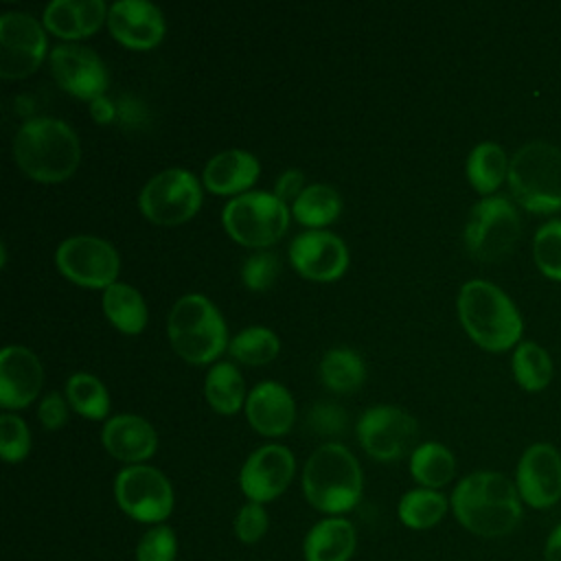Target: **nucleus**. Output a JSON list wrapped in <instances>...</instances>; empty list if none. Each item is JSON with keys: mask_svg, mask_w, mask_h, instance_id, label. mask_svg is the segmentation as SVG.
<instances>
[{"mask_svg": "<svg viewBox=\"0 0 561 561\" xmlns=\"http://www.w3.org/2000/svg\"><path fill=\"white\" fill-rule=\"evenodd\" d=\"M13 160L22 173L42 184L75 175L81 160L77 131L61 118L33 116L13 136Z\"/></svg>", "mask_w": 561, "mask_h": 561, "instance_id": "nucleus-1", "label": "nucleus"}, {"mask_svg": "<svg viewBox=\"0 0 561 561\" xmlns=\"http://www.w3.org/2000/svg\"><path fill=\"white\" fill-rule=\"evenodd\" d=\"M517 484L497 471H476L462 478L451 493L456 519L478 537H504L522 517Z\"/></svg>", "mask_w": 561, "mask_h": 561, "instance_id": "nucleus-2", "label": "nucleus"}, {"mask_svg": "<svg viewBox=\"0 0 561 561\" xmlns=\"http://www.w3.org/2000/svg\"><path fill=\"white\" fill-rule=\"evenodd\" d=\"M458 320L465 333L484 351L502 353L519 344L522 316L515 302L497 285L473 278L467 280L456 300Z\"/></svg>", "mask_w": 561, "mask_h": 561, "instance_id": "nucleus-3", "label": "nucleus"}, {"mask_svg": "<svg viewBox=\"0 0 561 561\" xmlns=\"http://www.w3.org/2000/svg\"><path fill=\"white\" fill-rule=\"evenodd\" d=\"M364 489L357 458L340 443L320 445L305 462L302 491L307 502L329 515L351 511Z\"/></svg>", "mask_w": 561, "mask_h": 561, "instance_id": "nucleus-4", "label": "nucleus"}, {"mask_svg": "<svg viewBox=\"0 0 561 561\" xmlns=\"http://www.w3.org/2000/svg\"><path fill=\"white\" fill-rule=\"evenodd\" d=\"M171 348L188 364L204 366L228 348V327L219 309L204 294H184L167 318Z\"/></svg>", "mask_w": 561, "mask_h": 561, "instance_id": "nucleus-5", "label": "nucleus"}, {"mask_svg": "<svg viewBox=\"0 0 561 561\" xmlns=\"http://www.w3.org/2000/svg\"><path fill=\"white\" fill-rule=\"evenodd\" d=\"M508 188L515 202L535 215L561 210V149L546 140L526 142L508 167Z\"/></svg>", "mask_w": 561, "mask_h": 561, "instance_id": "nucleus-6", "label": "nucleus"}, {"mask_svg": "<svg viewBox=\"0 0 561 561\" xmlns=\"http://www.w3.org/2000/svg\"><path fill=\"white\" fill-rule=\"evenodd\" d=\"M289 215L291 208L274 193L248 191L226 202L221 208V226L237 243L265 250L287 232Z\"/></svg>", "mask_w": 561, "mask_h": 561, "instance_id": "nucleus-7", "label": "nucleus"}, {"mask_svg": "<svg viewBox=\"0 0 561 561\" xmlns=\"http://www.w3.org/2000/svg\"><path fill=\"white\" fill-rule=\"evenodd\" d=\"M522 234V221L506 197H482L476 202L465 221V248L480 263L506 259Z\"/></svg>", "mask_w": 561, "mask_h": 561, "instance_id": "nucleus-8", "label": "nucleus"}, {"mask_svg": "<svg viewBox=\"0 0 561 561\" xmlns=\"http://www.w3.org/2000/svg\"><path fill=\"white\" fill-rule=\"evenodd\" d=\"M199 206L202 184L182 167H171L151 175L138 195L140 213L158 226L186 224L197 215Z\"/></svg>", "mask_w": 561, "mask_h": 561, "instance_id": "nucleus-9", "label": "nucleus"}, {"mask_svg": "<svg viewBox=\"0 0 561 561\" xmlns=\"http://www.w3.org/2000/svg\"><path fill=\"white\" fill-rule=\"evenodd\" d=\"M55 263L61 276L85 289H107L118 283L121 256L116 248L94 234H75L55 250Z\"/></svg>", "mask_w": 561, "mask_h": 561, "instance_id": "nucleus-10", "label": "nucleus"}, {"mask_svg": "<svg viewBox=\"0 0 561 561\" xmlns=\"http://www.w3.org/2000/svg\"><path fill=\"white\" fill-rule=\"evenodd\" d=\"M114 497L123 513L136 522L160 524L173 511V486L167 476L149 465H129L114 480Z\"/></svg>", "mask_w": 561, "mask_h": 561, "instance_id": "nucleus-11", "label": "nucleus"}, {"mask_svg": "<svg viewBox=\"0 0 561 561\" xmlns=\"http://www.w3.org/2000/svg\"><path fill=\"white\" fill-rule=\"evenodd\" d=\"M44 26L24 11L0 15V77L22 79L33 75L48 59Z\"/></svg>", "mask_w": 561, "mask_h": 561, "instance_id": "nucleus-12", "label": "nucleus"}, {"mask_svg": "<svg viewBox=\"0 0 561 561\" xmlns=\"http://www.w3.org/2000/svg\"><path fill=\"white\" fill-rule=\"evenodd\" d=\"M355 432L362 449L370 458L392 462L412 449L419 425L412 414L397 405H373L362 412Z\"/></svg>", "mask_w": 561, "mask_h": 561, "instance_id": "nucleus-13", "label": "nucleus"}, {"mask_svg": "<svg viewBox=\"0 0 561 561\" xmlns=\"http://www.w3.org/2000/svg\"><path fill=\"white\" fill-rule=\"evenodd\" d=\"M48 68L57 85L81 101L105 96L110 85L105 61L92 48L81 44L53 46L48 53Z\"/></svg>", "mask_w": 561, "mask_h": 561, "instance_id": "nucleus-14", "label": "nucleus"}, {"mask_svg": "<svg viewBox=\"0 0 561 561\" xmlns=\"http://www.w3.org/2000/svg\"><path fill=\"white\" fill-rule=\"evenodd\" d=\"M289 263L307 280L333 283L348 270L346 243L329 230H305L289 243Z\"/></svg>", "mask_w": 561, "mask_h": 561, "instance_id": "nucleus-15", "label": "nucleus"}, {"mask_svg": "<svg viewBox=\"0 0 561 561\" xmlns=\"http://www.w3.org/2000/svg\"><path fill=\"white\" fill-rule=\"evenodd\" d=\"M296 471L294 454L278 443L254 449L239 471V486L250 502L265 504L276 500L291 482Z\"/></svg>", "mask_w": 561, "mask_h": 561, "instance_id": "nucleus-16", "label": "nucleus"}, {"mask_svg": "<svg viewBox=\"0 0 561 561\" xmlns=\"http://www.w3.org/2000/svg\"><path fill=\"white\" fill-rule=\"evenodd\" d=\"M519 497L533 508H548L561 500V454L550 443L530 445L517 462Z\"/></svg>", "mask_w": 561, "mask_h": 561, "instance_id": "nucleus-17", "label": "nucleus"}, {"mask_svg": "<svg viewBox=\"0 0 561 561\" xmlns=\"http://www.w3.org/2000/svg\"><path fill=\"white\" fill-rule=\"evenodd\" d=\"M110 35L131 50L158 46L167 33L162 11L147 0H118L107 13Z\"/></svg>", "mask_w": 561, "mask_h": 561, "instance_id": "nucleus-18", "label": "nucleus"}, {"mask_svg": "<svg viewBox=\"0 0 561 561\" xmlns=\"http://www.w3.org/2000/svg\"><path fill=\"white\" fill-rule=\"evenodd\" d=\"M42 381L44 368L31 348L9 344L0 351V405L7 412L31 405L39 394Z\"/></svg>", "mask_w": 561, "mask_h": 561, "instance_id": "nucleus-19", "label": "nucleus"}, {"mask_svg": "<svg viewBox=\"0 0 561 561\" xmlns=\"http://www.w3.org/2000/svg\"><path fill=\"white\" fill-rule=\"evenodd\" d=\"M105 451L127 465H142L158 449V434L153 425L138 414L110 416L101 430Z\"/></svg>", "mask_w": 561, "mask_h": 561, "instance_id": "nucleus-20", "label": "nucleus"}, {"mask_svg": "<svg viewBox=\"0 0 561 561\" xmlns=\"http://www.w3.org/2000/svg\"><path fill=\"white\" fill-rule=\"evenodd\" d=\"M245 419L263 436H283L294 427L296 403L278 381H259L245 399Z\"/></svg>", "mask_w": 561, "mask_h": 561, "instance_id": "nucleus-21", "label": "nucleus"}, {"mask_svg": "<svg viewBox=\"0 0 561 561\" xmlns=\"http://www.w3.org/2000/svg\"><path fill=\"white\" fill-rule=\"evenodd\" d=\"M107 13L110 7L103 0H53L44 9L42 24L55 37L75 44L107 24Z\"/></svg>", "mask_w": 561, "mask_h": 561, "instance_id": "nucleus-22", "label": "nucleus"}, {"mask_svg": "<svg viewBox=\"0 0 561 561\" xmlns=\"http://www.w3.org/2000/svg\"><path fill=\"white\" fill-rule=\"evenodd\" d=\"M261 173V162L254 153L245 149H226L215 153L204 171H202V184L215 193L226 197H237L250 191V186L256 182Z\"/></svg>", "mask_w": 561, "mask_h": 561, "instance_id": "nucleus-23", "label": "nucleus"}, {"mask_svg": "<svg viewBox=\"0 0 561 561\" xmlns=\"http://www.w3.org/2000/svg\"><path fill=\"white\" fill-rule=\"evenodd\" d=\"M355 552V528L348 519L327 517L305 537L307 561H348Z\"/></svg>", "mask_w": 561, "mask_h": 561, "instance_id": "nucleus-24", "label": "nucleus"}, {"mask_svg": "<svg viewBox=\"0 0 561 561\" xmlns=\"http://www.w3.org/2000/svg\"><path fill=\"white\" fill-rule=\"evenodd\" d=\"M101 307L110 324L125 335H138L147 327V302L142 294L129 283L118 280L110 285L101 296Z\"/></svg>", "mask_w": 561, "mask_h": 561, "instance_id": "nucleus-25", "label": "nucleus"}, {"mask_svg": "<svg viewBox=\"0 0 561 561\" xmlns=\"http://www.w3.org/2000/svg\"><path fill=\"white\" fill-rule=\"evenodd\" d=\"M511 160L506 158V151L497 142H478L467 158V180L484 197H491L500 188V184L508 178Z\"/></svg>", "mask_w": 561, "mask_h": 561, "instance_id": "nucleus-26", "label": "nucleus"}, {"mask_svg": "<svg viewBox=\"0 0 561 561\" xmlns=\"http://www.w3.org/2000/svg\"><path fill=\"white\" fill-rule=\"evenodd\" d=\"M204 397L219 414H234L245 405V381L239 368L230 362H217L204 377Z\"/></svg>", "mask_w": 561, "mask_h": 561, "instance_id": "nucleus-27", "label": "nucleus"}, {"mask_svg": "<svg viewBox=\"0 0 561 561\" xmlns=\"http://www.w3.org/2000/svg\"><path fill=\"white\" fill-rule=\"evenodd\" d=\"M342 213V197L329 184H309L291 202V217L309 230H322Z\"/></svg>", "mask_w": 561, "mask_h": 561, "instance_id": "nucleus-28", "label": "nucleus"}, {"mask_svg": "<svg viewBox=\"0 0 561 561\" xmlns=\"http://www.w3.org/2000/svg\"><path fill=\"white\" fill-rule=\"evenodd\" d=\"M320 379L331 392L348 394L362 388L366 379V364L353 348L335 346L320 359Z\"/></svg>", "mask_w": 561, "mask_h": 561, "instance_id": "nucleus-29", "label": "nucleus"}, {"mask_svg": "<svg viewBox=\"0 0 561 561\" xmlns=\"http://www.w3.org/2000/svg\"><path fill=\"white\" fill-rule=\"evenodd\" d=\"M410 473L421 486L440 489L456 476V458L445 445L427 440L412 449Z\"/></svg>", "mask_w": 561, "mask_h": 561, "instance_id": "nucleus-30", "label": "nucleus"}, {"mask_svg": "<svg viewBox=\"0 0 561 561\" xmlns=\"http://www.w3.org/2000/svg\"><path fill=\"white\" fill-rule=\"evenodd\" d=\"M513 377L526 392H541L552 381V359L537 342H519L513 351Z\"/></svg>", "mask_w": 561, "mask_h": 561, "instance_id": "nucleus-31", "label": "nucleus"}, {"mask_svg": "<svg viewBox=\"0 0 561 561\" xmlns=\"http://www.w3.org/2000/svg\"><path fill=\"white\" fill-rule=\"evenodd\" d=\"M68 405L83 419L101 421L110 414V394L105 383L90 373H75L66 381Z\"/></svg>", "mask_w": 561, "mask_h": 561, "instance_id": "nucleus-32", "label": "nucleus"}, {"mask_svg": "<svg viewBox=\"0 0 561 561\" xmlns=\"http://www.w3.org/2000/svg\"><path fill=\"white\" fill-rule=\"evenodd\" d=\"M280 353L278 335L267 327H245L228 344V355L245 366H263Z\"/></svg>", "mask_w": 561, "mask_h": 561, "instance_id": "nucleus-33", "label": "nucleus"}, {"mask_svg": "<svg viewBox=\"0 0 561 561\" xmlns=\"http://www.w3.org/2000/svg\"><path fill=\"white\" fill-rule=\"evenodd\" d=\"M397 513L408 528L425 530L443 519L447 513V497L436 489H412L399 500Z\"/></svg>", "mask_w": 561, "mask_h": 561, "instance_id": "nucleus-34", "label": "nucleus"}, {"mask_svg": "<svg viewBox=\"0 0 561 561\" xmlns=\"http://www.w3.org/2000/svg\"><path fill=\"white\" fill-rule=\"evenodd\" d=\"M533 259L546 278L561 283V219L546 221L535 232Z\"/></svg>", "mask_w": 561, "mask_h": 561, "instance_id": "nucleus-35", "label": "nucleus"}, {"mask_svg": "<svg viewBox=\"0 0 561 561\" xmlns=\"http://www.w3.org/2000/svg\"><path fill=\"white\" fill-rule=\"evenodd\" d=\"M31 451V432L24 419L4 412L0 416V454L7 462H20Z\"/></svg>", "mask_w": 561, "mask_h": 561, "instance_id": "nucleus-36", "label": "nucleus"}, {"mask_svg": "<svg viewBox=\"0 0 561 561\" xmlns=\"http://www.w3.org/2000/svg\"><path fill=\"white\" fill-rule=\"evenodd\" d=\"M280 272L278 256L267 250H259L252 256H248L241 265V280L252 291H265L274 285L276 276Z\"/></svg>", "mask_w": 561, "mask_h": 561, "instance_id": "nucleus-37", "label": "nucleus"}, {"mask_svg": "<svg viewBox=\"0 0 561 561\" xmlns=\"http://www.w3.org/2000/svg\"><path fill=\"white\" fill-rule=\"evenodd\" d=\"M175 554H178L175 533L162 524L149 528L136 546V561H175Z\"/></svg>", "mask_w": 561, "mask_h": 561, "instance_id": "nucleus-38", "label": "nucleus"}, {"mask_svg": "<svg viewBox=\"0 0 561 561\" xmlns=\"http://www.w3.org/2000/svg\"><path fill=\"white\" fill-rule=\"evenodd\" d=\"M346 421H348L346 412L340 405H335L331 401H320L309 408L305 425L316 434L337 436L346 430Z\"/></svg>", "mask_w": 561, "mask_h": 561, "instance_id": "nucleus-39", "label": "nucleus"}, {"mask_svg": "<svg viewBox=\"0 0 561 561\" xmlns=\"http://www.w3.org/2000/svg\"><path fill=\"white\" fill-rule=\"evenodd\" d=\"M234 533L243 543H256L267 533V513L263 504L248 502L234 517Z\"/></svg>", "mask_w": 561, "mask_h": 561, "instance_id": "nucleus-40", "label": "nucleus"}, {"mask_svg": "<svg viewBox=\"0 0 561 561\" xmlns=\"http://www.w3.org/2000/svg\"><path fill=\"white\" fill-rule=\"evenodd\" d=\"M37 419L46 430H59L68 419V399L59 392H48L37 408Z\"/></svg>", "mask_w": 561, "mask_h": 561, "instance_id": "nucleus-41", "label": "nucleus"}, {"mask_svg": "<svg viewBox=\"0 0 561 561\" xmlns=\"http://www.w3.org/2000/svg\"><path fill=\"white\" fill-rule=\"evenodd\" d=\"M302 191H305V175H302V171L300 169H287V171H283L276 178L272 193L287 204V202H294Z\"/></svg>", "mask_w": 561, "mask_h": 561, "instance_id": "nucleus-42", "label": "nucleus"}, {"mask_svg": "<svg viewBox=\"0 0 561 561\" xmlns=\"http://www.w3.org/2000/svg\"><path fill=\"white\" fill-rule=\"evenodd\" d=\"M116 114H118V110H116V105H114L107 96H99V99L90 101V116H92L99 125L112 123V121L116 118Z\"/></svg>", "mask_w": 561, "mask_h": 561, "instance_id": "nucleus-43", "label": "nucleus"}, {"mask_svg": "<svg viewBox=\"0 0 561 561\" xmlns=\"http://www.w3.org/2000/svg\"><path fill=\"white\" fill-rule=\"evenodd\" d=\"M546 561H561V524L550 533L543 550Z\"/></svg>", "mask_w": 561, "mask_h": 561, "instance_id": "nucleus-44", "label": "nucleus"}]
</instances>
